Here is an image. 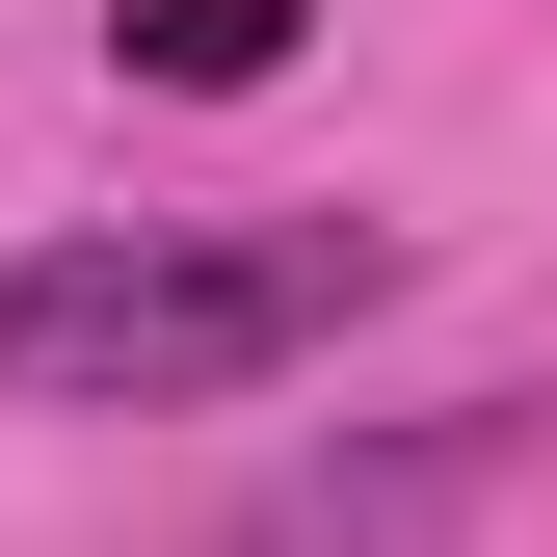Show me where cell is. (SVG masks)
<instances>
[{
  "label": "cell",
  "instance_id": "cell-3",
  "mask_svg": "<svg viewBox=\"0 0 557 557\" xmlns=\"http://www.w3.org/2000/svg\"><path fill=\"white\" fill-rule=\"evenodd\" d=\"M293 27H319V0H107V53H133V81H186V107L293 81Z\"/></svg>",
  "mask_w": 557,
  "mask_h": 557
},
{
  "label": "cell",
  "instance_id": "cell-1",
  "mask_svg": "<svg viewBox=\"0 0 557 557\" xmlns=\"http://www.w3.org/2000/svg\"><path fill=\"white\" fill-rule=\"evenodd\" d=\"M398 213H81L0 265V398L27 425H213V398L319 372L345 319H398Z\"/></svg>",
  "mask_w": 557,
  "mask_h": 557
},
{
  "label": "cell",
  "instance_id": "cell-2",
  "mask_svg": "<svg viewBox=\"0 0 557 557\" xmlns=\"http://www.w3.org/2000/svg\"><path fill=\"white\" fill-rule=\"evenodd\" d=\"M505 451H531V398H451L425 451H372V478H293V505H265L239 557H398V531H451V505H478Z\"/></svg>",
  "mask_w": 557,
  "mask_h": 557
}]
</instances>
